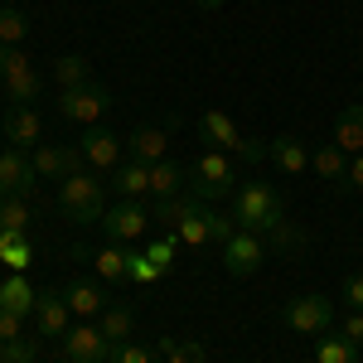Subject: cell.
<instances>
[{
    "instance_id": "cell-41",
    "label": "cell",
    "mask_w": 363,
    "mask_h": 363,
    "mask_svg": "<svg viewBox=\"0 0 363 363\" xmlns=\"http://www.w3.org/2000/svg\"><path fill=\"white\" fill-rule=\"evenodd\" d=\"M344 189H363V150L349 160V179H344Z\"/></svg>"
},
{
    "instance_id": "cell-20",
    "label": "cell",
    "mask_w": 363,
    "mask_h": 363,
    "mask_svg": "<svg viewBox=\"0 0 363 363\" xmlns=\"http://www.w3.org/2000/svg\"><path fill=\"white\" fill-rule=\"evenodd\" d=\"M34 301H39V291L25 281V272H10V277L0 281V310H15V315H34Z\"/></svg>"
},
{
    "instance_id": "cell-4",
    "label": "cell",
    "mask_w": 363,
    "mask_h": 363,
    "mask_svg": "<svg viewBox=\"0 0 363 363\" xmlns=\"http://www.w3.org/2000/svg\"><path fill=\"white\" fill-rule=\"evenodd\" d=\"M58 213L68 223H102V213H107V184H97L92 174H68L58 184Z\"/></svg>"
},
{
    "instance_id": "cell-19",
    "label": "cell",
    "mask_w": 363,
    "mask_h": 363,
    "mask_svg": "<svg viewBox=\"0 0 363 363\" xmlns=\"http://www.w3.org/2000/svg\"><path fill=\"white\" fill-rule=\"evenodd\" d=\"M63 301H68V310H73L78 320H97V315L107 310V296H102V291H97L92 281H83V277L63 286Z\"/></svg>"
},
{
    "instance_id": "cell-14",
    "label": "cell",
    "mask_w": 363,
    "mask_h": 363,
    "mask_svg": "<svg viewBox=\"0 0 363 363\" xmlns=\"http://www.w3.org/2000/svg\"><path fill=\"white\" fill-rule=\"evenodd\" d=\"M78 150H83V160L92 169H116L126 145H121V136H116V131H107V126H87L83 140H78Z\"/></svg>"
},
{
    "instance_id": "cell-32",
    "label": "cell",
    "mask_w": 363,
    "mask_h": 363,
    "mask_svg": "<svg viewBox=\"0 0 363 363\" xmlns=\"http://www.w3.org/2000/svg\"><path fill=\"white\" fill-rule=\"evenodd\" d=\"M25 34H29L25 15H20L15 5H0V44H10V49H20V44H25Z\"/></svg>"
},
{
    "instance_id": "cell-15",
    "label": "cell",
    "mask_w": 363,
    "mask_h": 363,
    "mask_svg": "<svg viewBox=\"0 0 363 363\" xmlns=\"http://www.w3.org/2000/svg\"><path fill=\"white\" fill-rule=\"evenodd\" d=\"M68 301H63V291H39V301H34V330L44 339H63L73 325H68Z\"/></svg>"
},
{
    "instance_id": "cell-6",
    "label": "cell",
    "mask_w": 363,
    "mask_h": 363,
    "mask_svg": "<svg viewBox=\"0 0 363 363\" xmlns=\"http://www.w3.org/2000/svg\"><path fill=\"white\" fill-rule=\"evenodd\" d=\"M281 320H286V330H296V335L320 339L335 325V301H325V296H296V301H286Z\"/></svg>"
},
{
    "instance_id": "cell-31",
    "label": "cell",
    "mask_w": 363,
    "mask_h": 363,
    "mask_svg": "<svg viewBox=\"0 0 363 363\" xmlns=\"http://www.w3.org/2000/svg\"><path fill=\"white\" fill-rule=\"evenodd\" d=\"M29 223H34L29 199H0V238L5 233H29Z\"/></svg>"
},
{
    "instance_id": "cell-35",
    "label": "cell",
    "mask_w": 363,
    "mask_h": 363,
    "mask_svg": "<svg viewBox=\"0 0 363 363\" xmlns=\"http://www.w3.org/2000/svg\"><path fill=\"white\" fill-rule=\"evenodd\" d=\"M174 247H179V238H174V233H165V238H155V242L145 247V257H150L160 272H169V267H174Z\"/></svg>"
},
{
    "instance_id": "cell-34",
    "label": "cell",
    "mask_w": 363,
    "mask_h": 363,
    "mask_svg": "<svg viewBox=\"0 0 363 363\" xmlns=\"http://www.w3.org/2000/svg\"><path fill=\"white\" fill-rule=\"evenodd\" d=\"M39 359V344H34V339H5V344H0V363H34Z\"/></svg>"
},
{
    "instance_id": "cell-17",
    "label": "cell",
    "mask_w": 363,
    "mask_h": 363,
    "mask_svg": "<svg viewBox=\"0 0 363 363\" xmlns=\"http://www.w3.org/2000/svg\"><path fill=\"white\" fill-rule=\"evenodd\" d=\"M5 136H10V145H20V150H34L39 136H44V121H39L34 107H10L5 112Z\"/></svg>"
},
{
    "instance_id": "cell-7",
    "label": "cell",
    "mask_w": 363,
    "mask_h": 363,
    "mask_svg": "<svg viewBox=\"0 0 363 363\" xmlns=\"http://www.w3.org/2000/svg\"><path fill=\"white\" fill-rule=\"evenodd\" d=\"M0 83H5V92H10V102L15 107H34L39 102V68L25 58V49H10L5 54V63H0Z\"/></svg>"
},
{
    "instance_id": "cell-37",
    "label": "cell",
    "mask_w": 363,
    "mask_h": 363,
    "mask_svg": "<svg viewBox=\"0 0 363 363\" xmlns=\"http://www.w3.org/2000/svg\"><path fill=\"white\" fill-rule=\"evenodd\" d=\"M165 272L145 257V252H131V281H140V286H150V281H160Z\"/></svg>"
},
{
    "instance_id": "cell-24",
    "label": "cell",
    "mask_w": 363,
    "mask_h": 363,
    "mask_svg": "<svg viewBox=\"0 0 363 363\" xmlns=\"http://www.w3.org/2000/svg\"><path fill=\"white\" fill-rule=\"evenodd\" d=\"M184 179H189V169H179L174 160H155V165H150V194L155 199H179Z\"/></svg>"
},
{
    "instance_id": "cell-40",
    "label": "cell",
    "mask_w": 363,
    "mask_h": 363,
    "mask_svg": "<svg viewBox=\"0 0 363 363\" xmlns=\"http://www.w3.org/2000/svg\"><path fill=\"white\" fill-rule=\"evenodd\" d=\"M339 335H344V339H354V344H363V310H349V315H344Z\"/></svg>"
},
{
    "instance_id": "cell-22",
    "label": "cell",
    "mask_w": 363,
    "mask_h": 363,
    "mask_svg": "<svg viewBox=\"0 0 363 363\" xmlns=\"http://www.w3.org/2000/svg\"><path fill=\"white\" fill-rule=\"evenodd\" d=\"M310 165H315V174H320L325 184H339V189H344V179H349V155H344L339 145H320V150L310 155Z\"/></svg>"
},
{
    "instance_id": "cell-9",
    "label": "cell",
    "mask_w": 363,
    "mask_h": 363,
    "mask_svg": "<svg viewBox=\"0 0 363 363\" xmlns=\"http://www.w3.org/2000/svg\"><path fill=\"white\" fill-rule=\"evenodd\" d=\"M34 184H39V174H34L29 150L5 145V150H0V199H29Z\"/></svg>"
},
{
    "instance_id": "cell-10",
    "label": "cell",
    "mask_w": 363,
    "mask_h": 363,
    "mask_svg": "<svg viewBox=\"0 0 363 363\" xmlns=\"http://www.w3.org/2000/svg\"><path fill=\"white\" fill-rule=\"evenodd\" d=\"M63 359L68 363H107L112 359V339L97 330V320H83L63 335Z\"/></svg>"
},
{
    "instance_id": "cell-2",
    "label": "cell",
    "mask_w": 363,
    "mask_h": 363,
    "mask_svg": "<svg viewBox=\"0 0 363 363\" xmlns=\"http://www.w3.org/2000/svg\"><path fill=\"white\" fill-rule=\"evenodd\" d=\"M233 233H238V223H233V218H223V213H208L199 199H179L174 238H179L184 247H208V242H218V247H223Z\"/></svg>"
},
{
    "instance_id": "cell-8",
    "label": "cell",
    "mask_w": 363,
    "mask_h": 363,
    "mask_svg": "<svg viewBox=\"0 0 363 363\" xmlns=\"http://www.w3.org/2000/svg\"><path fill=\"white\" fill-rule=\"evenodd\" d=\"M150 213L140 208L136 199H121L116 208H107L102 213V233H107V242H116V247H126V242H140L145 233H150Z\"/></svg>"
},
{
    "instance_id": "cell-25",
    "label": "cell",
    "mask_w": 363,
    "mask_h": 363,
    "mask_svg": "<svg viewBox=\"0 0 363 363\" xmlns=\"http://www.w3.org/2000/svg\"><path fill=\"white\" fill-rule=\"evenodd\" d=\"M92 267H97V277H102V281H131V247L107 242V247L92 257Z\"/></svg>"
},
{
    "instance_id": "cell-42",
    "label": "cell",
    "mask_w": 363,
    "mask_h": 363,
    "mask_svg": "<svg viewBox=\"0 0 363 363\" xmlns=\"http://www.w3.org/2000/svg\"><path fill=\"white\" fill-rule=\"evenodd\" d=\"M194 5H199V10H223L228 0H194Z\"/></svg>"
},
{
    "instance_id": "cell-3",
    "label": "cell",
    "mask_w": 363,
    "mask_h": 363,
    "mask_svg": "<svg viewBox=\"0 0 363 363\" xmlns=\"http://www.w3.org/2000/svg\"><path fill=\"white\" fill-rule=\"evenodd\" d=\"M199 136H203L208 150H223V155H238V160H267V140L242 136V126L228 112H218V107H208L199 116Z\"/></svg>"
},
{
    "instance_id": "cell-33",
    "label": "cell",
    "mask_w": 363,
    "mask_h": 363,
    "mask_svg": "<svg viewBox=\"0 0 363 363\" xmlns=\"http://www.w3.org/2000/svg\"><path fill=\"white\" fill-rule=\"evenodd\" d=\"M107 363H160V354H155V349H145V344L121 339V344H112V359H107Z\"/></svg>"
},
{
    "instance_id": "cell-36",
    "label": "cell",
    "mask_w": 363,
    "mask_h": 363,
    "mask_svg": "<svg viewBox=\"0 0 363 363\" xmlns=\"http://www.w3.org/2000/svg\"><path fill=\"white\" fill-rule=\"evenodd\" d=\"M301 242H306V238H301V228H291L286 218L267 233V247H281V252H286V247H301Z\"/></svg>"
},
{
    "instance_id": "cell-30",
    "label": "cell",
    "mask_w": 363,
    "mask_h": 363,
    "mask_svg": "<svg viewBox=\"0 0 363 363\" xmlns=\"http://www.w3.org/2000/svg\"><path fill=\"white\" fill-rule=\"evenodd\" d=\"M155 354L165 363H208V349H203L199 339H160Z\"/></svg>"
},
{
    "instance_id": "cell-1",
    "label": "cell",
    "mask_w": 363,
    "mask_h": 363,
    "mask_svg": "<svg viewBox=\"0 0 363 363\" xmlns=\"http://www.w3.org/2000/svg\"><path fill=\"white\" fill-rule=\"evenodd\" d=\"M286 218V203H281L277 184H262V179H252L247 189H238L233 194V223L242 228V233H257V238H267L272 228Z\"/></svg>"
},
{
    "instance_id": "cell-39",
    "label": "cell",
    "mask_w": 363,
    "mask_h": 363,
    "mask_svg": "<svg viewBox=\"0 0 363 363\" xmlns=\"http://www.w3.org/2000/svg\"><path fill=\"white\" fill-rule=\"evenodd\" d=\"M344 301H349V310H363V272L344 277Z\"/></svg>"
},
{
    "instance_id": "cell-26",
    "label": "cell",
    "mask_w": 363,
    "mask_h": 363,
    "mask_svg": "<svg viewBox=\"0 0 363 363\" xmlns=\"http://www.w3.org/2000/svg\"><path fill=\"white\" fill-rule=\"evenodd\" d=\"M54 83H58V92L87 87V83H92V63H87L83 54H63V58L54 63Z\"/></svg>"
},
{
    "instance_id": "cell-12",
    "label": "cell",
    "mask_w": 363,
    "mask_h": 363,
    "mask_svg": "<svg viewBox=\"0 0 363 363\" xmlns=\"http://www.w3.org/2000/svg\"><path fill=\"white\" fill-rule=\"evenodd\" d=\"M262 262H267V242L257 238V233H233L223 242V267L228 277H252V272H262Z\"/></svg>"
},
{
    "instance_id": "cell-5",
    "label": "cell",
    "mask_w": 363,
    "mask_h": 363,
    "mask_svg": "<svg viewBox=\"0 0 363 363\" xmlns=\"http://www.w3.org/2000/svg\"><path fill=\"white\" fill-rule=\"evenodd\" d=\"M189 189H194L199 203L228 199V194H238V169H233V160H228L223 150H203L189 165Z\"/></svg>"
},
{
    "instance_id": "cell-23",
    "label": "cell",
    "mask_w": 363,
    "mask_h": 363,
    "mask_svg": "<svg viewBox=\"0 0 363 363\" xmlns=\"http://www.w3.org/2000/svg\"><path fill=\"white\" fill-rule=\"evenodd\" d=\"M335 145L344 155H359L363 150V107H344L335 121Z\"/></svg>"
},
{
    "instance_id": "cell-18",
    "label": "cell",
    "mask_w": 363,
    "mask_h": 363,
    "mask_svg": "<svg viewBox=\"0 0 363 363\" xmlns=\"http://www.w3.org/2000/svg\"><path fill=\"white\" fill-rule=\"evenodd\" d=\"M126 150H131V160H140V165L169 160V131H160V126H140V131H131Z\"/></svg>"
},
{
    "instance_id": "cell-28",
    "label": "cell",
    "mask_w": 363,
    "mask_h": 363,
    "mask_svg": "<svg viewBox=\"0 0 363 363\" xmlns=\"http://www.w3.org/2000/svg\"><path fill=\"white\" fill-rule=\"evenodd\" d=\"M97 330L112 339V344H121V339H131V330H136V315H131V306H112L107 301V310L97 315Z\"/></svg>"
},
{
    "instance_id": "cell-16",
    "label": "cell",
    "mask_w": 363,
    "mask_h": 363,
    "mask_svg": "<svg viewBox=\"0 0 363 363\" xmlns=\"http://www.w3.org/2000/svg\"><path fill=\"white\" fill-rule=\"evenodd\" d=\"M267 160L281 174H301V169H310V145L301 136H277V140H267Z\"/></svg>"
},
{
    "instance_id": "cell-27",
    "label": "cell",
    "mask_w": 363,
    "mask_h": 363,
    "mask_svg": "<svg viewBox=\"0 0 363 363\" xmlns=\"http://www.w3.org/2000/svg\"><path fill=\"white\" fill-rule=\"evenodd\" d=\"M315 363H359V344L325 330V335L315 339Z\"/></svg>"
},
{
    "instance_id": "cell-38",
    "label": "cell",
    "mask_w": 363,
    "mask_h": 363,
    "mask_svg": "<svg viewBox=\"0 0 363 363\" xmlns=\"http://www.w3.org/2000/svg\"><path fill=\"white\" fill-rule=\"evenodd\" d=\"M20 335H25V315L0 310V344H5V339H20Z\"/></svg>"
},
{
    "instance_id": "cell-11",
    "label": "cell",
    "mask_w": 363,
    "mask_h": 363,
    "mask_svg": "<svg viewBox=\"0 0 363 363\" xmlns=\"http://www.w3.org/2000/svg\"><path fill=\"white\" fill-rule=\"evenodd\" d=\"M112 107V92L102 83H87V87H73V92H58V116H68V121H83L92 126L97 116H107Z\"/></svg>"
},
{
    "instance_id": "cell-21",
    "label": "cell",
    "mask_w": 363,
    "mask_h": 363,
    "mask_svg": "<svg viewBox=\"0 0 363 363\" xmlns=\"http://www.w3.org/2000/svg\"><path fill=\"white\" fill-rule=\"evenodd\" d=\"M112 189L121 199H140L150 194V165H140V160H126V165L112 169Z\"/></svg>"
},
{
    "instance_id": "cell-13",
    "label": "cell",
    "mask_w": 363,
    "mask_h": 363,
    "mask_svg": "<svg viewBox=\"0 0 363 363\" xmlns=\"http://www.w3.org/2000/svg\"><path fill=\"white\" fill-rule=\"evenodd\" d=\"M29 160H34L39 179H68V174H83V165H87L78 145H34Z\"/></svg>"
},
{
    "instance_id": "cell-29",
    "label": "cell",
    "mask_w": 363,
    "mask_h": 363,
    "mask_svg": "<svg viewBox=\"0 0 363 363\" xmlns=\"http://www.w3.org/2000/svg\"><path fill=\"white\" fill-rule=\"evenodd\" d=\"M0 262H5L10 272H25L29 262H34V242H29V233H5V238H0Z\"/></svg>"
}]
</instances>
